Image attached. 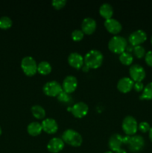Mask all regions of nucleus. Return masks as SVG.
<instances>
[{"label":"nucleus","instance_id":"obj_1","mask_svg":"<svg viewBox=\"0 0 152 153\" xmlns=\"http://www.w3.org/2000/svg\"><path fill=\"white\" fill-rule=\"evenodd\" d=\"M84 64L89 69H97L100 67L104 61V56L100 51L92 49L83 57Z\"/></svg>","mask_w":152,"mask_h":153},{"label":"nucleus","instance_id":"obj_2","mask_svg":"<svg viewBox=\"0 0 152 153\" xmlns=\"http://www.w3.org/2000/svg\"><path fill=\"white\" fill-rule=\"evenodd\" d=\"M62 140L65 143L74 147H78L83 143L82 136L75 130L69 128L62 134Z\"/></svg>","mask_w":152,"mask_h":153},{"label":"nucleus","instance_id":"obj_3","mask_svg":"<svg viewBox=\"0 0 152 153\" xmlns=\"http://www.w3.org/2000/svg\"><path fill=\"white\" fill-rule=\"evenodd\" d=\"M128 46V41L122 36H114L108 43V48L112 52L116 54H122L125 52Z\"/></svg>","mask_w":152,"mask_h":153},{"label":"nucleus","instance_id":"obj_4","mask_svg":"<svg viewBox=\"0 0 152 153\" xmlns=\"http://www.w3.org/2000/svg\"><path fill=\"white\" fill-rule=\"evenodd\" d=\"M21 68L27 76H33L37 73V62L34 58L31 56H26L22 58Z\"/></svg>","mask_w":152,"mask_h":153},{"label":"nucleus","instance_id":"obj_5","mask_svg":"<svg viewBox=\"0 0 152 153\" xmlns=\"http://www.w3.org/2000/svg\"><path fill=\"white\" fill-rule=\"evenodd\" d=\"M122 127L126 135L134 136L138 130V123L134 117L127 116L122 121Z\"/></svg>","mask_w":152,"mask_h":153},{"label":"nucleus","instance_id":"obj_6","mask_svg":"<svg viewBox=\"0 0 152 153\" xmlns=\"http://www.w3.org/2000/svg\"><path fill=\"white\" fill-rule=\"evenodd\" d=\"M43 91L48 97H58L63 91L62 85L57 81H50L45 84L43 88Z\"/></svg>","mask_w":152,"mask_h":153},{"label":"nucleus","instance_id":"obj_7","mask_svg":"<svg viewBox=\"0 0 152 153\" xmlns=\"http://www.w3.org/2000/svg\"><path fill=\"white\" fill-rule=\"evenodd\" d=\"M129 74L131 79L134 82H142L146 76L145 69L139 64H134L129 69Z\"/></svg>","mask_w":152,"mask_h":153},{"label":"nucleus","instance_id":"obj_8","mask_svg":"<svg viewBox=\"0 0 152 153\" xmlns=\"http://www.w3.org/2000/svg\"><path fill=\"white\" fill-rule=\"evenodd\" d=\"M146 40H147V34L145 31L142 29H138L132 32L130 34L129 38H128L130 43L134 47L140 46L143 43H145Z\"/></svg>","mask_w":152,"mask_h":153},{"label":"nucleus","instance_id":"obj_9","mask_svg":"<svg viewBox=\"0 0 152 153\" xmlns=\"http://www.w3.org/2000/svg\"><path fill=\"white\" fill-rule=\"evenodd\" d=\"M129 149L132 152H139L145 146V140L141 135H134L131 136L128 143Z\"/></svg>","mask_w":152,"mask_h":153},{"label":"nucleus","instance_id":"obj_10","mask_svg":"<svg viewBox=\"0 0 152 153\" xmlns=\"http://www.w3.org/2000/svg\"><path fill=\"white\" fill-rule=\"evenodd\" d=\"M69 110L71 111L73 116L76 118H83V117L86 116L89 111V107L87 105L83 102H79L75 104Z\"/></svg>","mask_w":152,"mask_h":153},{"label":"nucleus","instance_id":"obj_11","mask_svg":"<svg viewBox=\"0 0 152 153\" xmlns=\"http://www.w3.org/2000/svg\"><path fill=\"white\" fill-rule=\"evenodd\" d=\"M77 87V80L74 76H68L64 79L62 84L63 91L67 94H72Z\"/></svg>","mask_w":152,"mask_h":153},{"label":"nucleus","instance_id":"obj_12","mask_svg":"<svg viewBox=\"0 0 152 153\" xmlns=\"http://www.w3.org/2000/svg\"><path fill=\"white\" fill-rule=\"evenodd\" d=\"M104 27L107 31L113 34H117L122 31V25L117 19L110 18L104 21Z\"/></svg>","mask_w":152,"mask_h":153},{"label":"nucleus","instance_id":"obj_13","mask_svg":"<svg viewBox=\"0 0 152 153\" xmlns=\"http://www.w3.org/2000/svg\"><path fill=\"white\" fill-rule=\"evenodd\" d=\"M96 21L92 17H86L83 19L81 23V30L84 34L90 35L95 32L96 29Z\"/></svg>","mask_w":152,"mask_h":153},{"label":"nucleus","instance_id":"obj_14","mask_svg":"<svg viewBox=\"0 0 152 153\" xmlns=\"http://www.w3.org/2000/svg\"><path fill=\"white\" fill-rule=\"evenodd\" d=\"M43 131L47 134H55L58 130V124L56 120L52 118H46L44 119L41 123Z\"/></svg>","mask_w":152,"mask_h":153},{"label":"nucleus","instance_id":"obj_15","mask_svg":"<svg viewBox=\"0 0 152 153\" xmlns=\"http://www.w3.org/2000/svg\"><path fill=\"white\" fill-rule=\"evenodd\" d=\"M68 63L72 67L79 70V69L82 68L84 64V59L80 54L77 53V52H72L69 55Z\"/></svg>","mask_w":152,"mask_h":153},{"label":"nucleus","instance_id":"obj_16","mask_svg":"<svg viewBox=\"0 0 152 153\" xmlns=\"http://www.w3.org/2000/svg\"><path fill=\"white\" fill-rule=\"evenodd\" d=\"M134 82L129 77H123L119 80L117 83V88L121 93L127 94L134 88Z\"/></svg>","mask_w":152,"mask_h":153},{"label":"nucleus","instance_id":"obj_17","mask_svg":"<svg viewBox=\"0 0 152 153\" xmlns=\"http://www.w3.org/2000/svg\"><path fill=\"white\" fill-rule=\"evenodd\" d=\"M64 148V142L62 138L54 137L51 139L47 144L48 150L52 153H58Z\"/></svg>","mask_w":152,"mask_h":153},{"label":"nucleus","instance_id":"obj_18","mask_svg":"<svg viewBox=\"0 0 152 153\" xmlns=\"http://www.w3.org/2000/svg\"><path fill=\"white\" fill-rule=\"evenodd\" d=\"M123 144V137L119 134H114L110 137L108 145L112 152H116L122 148Z\"/></svg>","mask_w":152,"mask_h":153},{"label":"nucleus","instance_id":"obj_19","mask_svg":"<svg viewBox=\"0 0 152 153\" xmlns=\"http://www.w3.org/2000/svg\"><path fill=\"white\" fill-rule=\"evenodd\" d=\"M99 13L103 18L106 19H108L112 18L113 15V7L109 3H104L100 6Z\"/></svg>","mask_w":152,"mask_h":153},{"label":"nucleus","instance_id":"obj_20","mask_svg":"<svg viewBox=\"0 0 152 153\" xmlns=\"http://www.w3.org/2000/svg\"><path fill=\"white\" fill-rule=\"evenodd\" d=\"M43 131L41 123L38 122H32L27 126V131L31 136H38Z\"/></svg>","mask_w":152,"mask_h":153},{"label":"nucleus","instance_id":"obj_21","mask_svg":"<svg viewBox=\"0 0 152 153\" xmlns=\"http://www.w3.org/2000/svg\"><path fill=\"white\" fill-rule=\"evenodd\" d=\"M52 66L48 61H43L37 64V72L43 76L49 75L52 72Z\"/></svg>","mask_w":152,"mask_h":153},{"label":"nucleus","instance_id":"obj_22","mask_svg":"<svg viewBox=\"0 0 152 153\" xmlns=\"http://www.w3.org/2000/svg\"><path fill=\"white\" fill-rule=\"evenodd\" d=\"M31 113H32V115L36 119L43 120L46 117V111H45V109L42 106L38 105L32 106Z\"/></svg>","mask_w":152,"mask_h":153},{"label":"nucleus","instance_id":"obj_23","mask_svg":"<svg viewBox=\"0 0 152 153\" xmlns=\"http://www.w3.org/2000/svg\"><path fill=\"white\" fill-rule=\"evenodd\" d=\"M119 61L124 65L130 66L134 61V57L131 55V52H124L119 55Z\"/></svg>","mask_w":152,"mask_h":153},{"label":"nucleus","instance_id":"obj_24","mask_svg":"<svg viewBox=\"0 0 152 153\" xmlns=\"http://www.w3.org/2000/svg\"><path fill=\"white\" fill-rule=\"evenodd\" d=\"M140 99L144 100H152V82H149L147 85L145 86L142 95L140 96Z\"/></svg>","mask_w":152,"mask_h":153},{"label":"nucleus","instance_id":"obj_25","mask_svg":"<svg viewBox=\"0 0 152 153\" xmlns=\"http://www.w3.org/2000/svg\"><path fill=\"white\" fill-rule=\"evenodd\" d=\"M12 24H13V22L8 16H4L0 18V28L1 29H8L12 26Z\"/></svg>","mask_w":152,"mask_h":153},{"label":"nucleus","instance_id":"obj_26","mask_svg":"<svg viewBox=\"0 0 152 153\" xmlns=\"http://www.w3.org/2000/svg\"><path fill=\"white\" fill-rule=\"evenodd\" d=\"M134 54L137 58H142L143 57L145 56V49L142 46H137L134 47Z\"/></svg>","mask_w":152,"mask_h":153},{"label":"nucleus","instance_id":"obj_27","mask_svg":"<svg viewBox=\"0 0 152 153\" xmlns=\"http://www.w3.org/2000/svg\"><path fill=\"white\" fill-rule=\"evenodd\" d=\"M84 33L80 29H75L72 32V38L75 41H80L83 38Z\"/></svg>","mask_w":152,"mask_h":153},{"label":"nucleus","instance_id":"obj_28","mask_svg":"<svg viewBox=\"0 0 152 153\" xmlns=\"http://www.w3.org/2000/svg\"><path fill=\"white\" fill-rule=\"evenodd\" d=\"M58 100L61 102H69L71 100V97H69V94L66 93L65 91H63L58 96Z\"/></svg>","mask_w":152,"mask_h":153},{"label":"nucleus","instance_id":"obj_29","mask_svg":"<svg viewBox=\"0 0 152 153\" xmlns=\"http://www.w3.org/2000/svg\"><path fill=\"white\" fill-rule=\"evenodd\" d=\"M66 4V0H54L52 1V6L57 10H60V9L65 7Z\"/></svg>","mask_w":152,"mask_h":153},{"label":"nucleus","instance_id":"obj_30","mask_svg":"<svg viewBox=\"0 0 152 153\" xmlns=\"http://www.w3.org/2000/svg\"><path fill=\"white\" fill-rule=\"evenodd\" d=\"M150 128V124L147 122H141L139 124H138V129L142 133L148 132Z\"/></svg>","mask_w":152,"mask_h":153},{"label":"nucleus","instance_id":"obj_31","mask_svg":"<svg viewBox=\"0 0 152 153\" xmlns=\"http://www.w3.org/2000/svg\"><path fill=\"white\" fill-rule=\"evenodd\" d=\"M145 61L148 66L152 67V51H148L146 52L145 56Z\"/></svg>","mask_w":152,"mask_h":153},{"label":"nucleus","instance_id":"obj_32","mask_svg":"<svg viewBox=\"0 0 152 153\" xmlns=\"http://www.w3.org/2000/svg\"><path fill=\"white\" fill-rule=\"evenodd\" d=\"M144 88L145 86L142 84V82H134V89L137 92H142L144 90Z\"/></svg>","mask_w":152,"mask_h":153},{"label":"nucleus","instance_id":"obj_33","mask_svg":"<svg viewBox=\"0 0 152 153\" xmlns=\"http://www.w3.org/2000/svg\"><path fill=\"white\" fill-rule=\"evenodd\" d=\"M131 136L129 135H126L125 137H123V143H125V144H128L129 143V140L131 139Z\"/></svg>","mask_w":152,"mask_h":153},{"label":"nucleus","instance_id":"obj_34","mask_svg":"<svg viewBox=\"0 0 152 153\" xmlns=\"http://www.w3.org/2000/svg\"><path fill=\"white\" fill-rule=\"evenodd\" d=\"M81 69H82V70H83V72H85V73H87V72H89V67H88L87 66L85 65V64L83 66V67H82Z\"/></svg>","mask_w":152,"mask_h":153},{"label":"nucleus","instance_id":"obj_35","mask_svg":"<svg viewBox=\"0 0 152 153\" xmlns=\"http://www.w3.org/2000/svg\"><path fill=\"white\" fill-rule=\"evenodd\" d=\"M148 136H149V139H150V140L151 141V143H152V127H151L150 130H149Z\"/></svg>","mask_w":152,"mask_h":153},{"label":"nucleus","instance_id":"obj_36","mask_svg":"<svg viewBox=\"0 0 152 153\" xmlns=\"http://www.w3.org/2000/svg\"><path fill=\"white\" fill-rule=\"evenodd\" d=\"M114 153H127V152L124 149H122V148H121L120 149H119V150L116 151V152Z\"/></svg>","mask_w":152,"mask_h":153},{"label":"nucleus","instance_id":"obj_37","mask_svg":"<svg viewBox=\"0 0 152 153\" xmlns=\"http://www.w3.org/2000/svg\"><path fill=\"white\" fill-rule=\"evenodd\" d=\"M104 153H114V152H112V151H107V152H105Z\"/></svg>","mask_w":152,"mask_h":153},{"label":"nucleus","instance_id":"obj_38","mask_svg":"<svg viewBox=\"0 0 152 153\" xmlns=\"http://www.w3.org/2000/svg\"><path fill=\"white\" fill-rule=\"evenodd\" d=\"M1 133H2V130H1V126H0V135H1Z\"/></svg>","mask_w":152,"mask_h":153},{"label":"nucleus","instance_id":"obj_39","mask_svg":"<svg viewBox=\"0 0 152 153\" xmlns=\"http://www.w3.org/2000/svg\"><path fill=\"white\" fill-rule=\"evenodd\" d=\"M151 43L152 44V36H151Z\"/></svg>","mask_w":152,"mask_h":153}]
</instances>
